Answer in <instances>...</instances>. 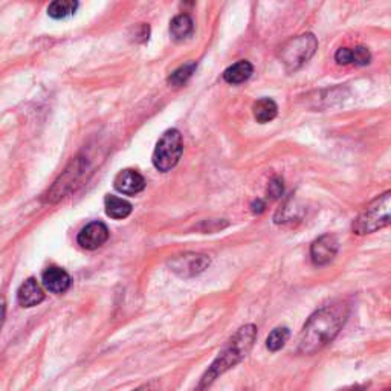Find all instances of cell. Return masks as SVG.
Wrapping results in <instances>:
<instances>
[{
    "label": "cell",
    "mask_w": 391,
    "mask_h": 391,
    "mask_svg": "<svg viewBox=\"0 0 391 391\" xmlns=\"http://www.w3.org/2000/svg\"><path fill=\"white\" fill-rule=\"evenodd\" d=\"M347 318L349 306L344 301H335L318 309L304 324L298 337V351L303 355H313L322 350L337 338Z\"/></svg>",
    "instance_id": "cell-1"
},
{
    "label": "cell",
    "mask_w": 391,
    "mask_h": 391,
    "mask_svg": "<svg viewBox=\"0 0 391 391\" xmlns=\"http://www.w3.org/2000/svg\"><path fill=\"white\" fill-rule=\"evenodd\" d=\"M257 339V327L254 324H246V326L238 329L234 335L226 341V344L218 353L217 358L213 361V364L208 367L205 375L200 379L197 385V391H205L214 384V380L225 375L226 371L234 368L237 364L247 356L254 347Z\"/></svg>",
    "instance_id": "cell-2"
},
{
    "label": "cell",
    "mask_w": 391,
    "mask_h": 391,
    "mask_svg": "<svg viewBox=\"0 0 391 391\" xmlns=\"http://www.w3.org/2000/svg\"><path fill=\"white\" fill-rule=\"evenodd\" d=\"M89 173V164L86 158H75L66 170L55 180L54 185L43 194L42 200L46 204H57L63 197L75 192L80 185H83L86 175Z\"/></svg>",
    "instance_id": "cell-3"
},
{
    "label": "cell",
    "mask_w": 391,
    "mask_h": 391,
    "mask_svg": "<svg viewBox=\"0 0 391 391\" xmlns=\"http://www.w3.org/2000/svg\"><path fill=\"white\" fill-rule=\"evenodd\" d=\"M390 206H391V193L387 192L383 196L375 199L364 211H362L356 221L353 222L351 230L358 235H366L376 233L378 230L388 226L391 222L390 217Z\"/></svg>",
    "instance_id": "cell-4"
},
{
    "label": "cell",
    "mask_w": 391,
    "mask_h": 391,
    "mask_svg": "<svg viewBox=\"0 0 391 391\" xmlns=\"http://www.w3.org/2000/svg\"><path fill=\"white\" fill-rule=\"evenodd\" d=\"M182 135H180L179 130L170 129L158 141L151 161H153L156 170L162 171V173H167V171L177 165L180 156H182Z\"/></svg>",
    "instance_id": "cell-5"
},
{
    "label": "cell",
    "mask_w": 391,
    "mask_h": 391,
    "mask_svg": "<svg viewBox=\"0 0 391 391\" xmlns=\"http://www.w3.org/2000/svg\"><path fill=\"white\" fill-rule=\"evenodd\" d=\"M318 49V42L312 34H303L289 40L281 47L280 59L289 71L300 69Z\"/></svg>",
    "instance_id": "cell-6"
},
{
    "label": "cell",
    "mask_w": 391,
    "mask_h": 391,
    "mask_svg": "<svg viewBox=\"0 0 391 391\" xmlns=\"http://www.w3.org/2000/svg\"><path fill=\"white\" fill-rule=\"evenodd\" d=\"M209 263H211V260H209L208 255L196 252H185L182 255H176L175 259H171L168 262L171 271L180 276H185V279L202 274L208 268Z\"/></svg>",
    "instance_id": "cell-7"
},
{
    "label": "cell",
    "mask_w": 391,
    "mask_h": 391,
    "mask_svg": "<svg viewBox=\"0 0 391 391\" xmlns=\"http://www.w3.org/2000/svg\"><path fill=\"white\" fill-rule=\"evenodd\" d=\"M338 250H339L338 238L335 235L326 234V235H321L312 243L310 257L317 266H326L335 259Z\"/></svg>",
    "instance_id": "cell-8"
},
{
    "label": "cell",
    "mask_w": 391,
    "mask_h": 391,
    "mask_svg": "<svg viewBox=\"0 0 391 391\" xmlns=\"http://www.w3.org/2000/svg\"><path fill=\"white\" fill-rule=\"evenodd\" d=\"M109 238V228L103 222H91L80 231L77 242L83 250L95 251L101 247Z\"/></svg>",
    "instance_id": "cell-9"
},
{
    "label": "cell",
    "mask_w": 391,
    "mask_h": 391,
    "mask_svg": "<svg viewBox=\"0 0 391 391\" xmlns=\"http://www.w3.org/2000/svg\"><path fill=\"white\" fill-rule=\"evenodd\" d=\"M113 187L121 194L135 196L146 188V179L136 170H122L113 180Z\"/></svg>",
    "instance_id": "cell-10"
},
{
    "label": "cell",
    "mask_w": 391,
    "mask_h": 391,
    "mask_svg": "<svg viewBox=\"0 0 391 391\" xmlns=\"http://www.w3.org/2000/svg\"><path fill=\"white\" fill-rule=\"evenodd\" d=\"M71 275L59 266H49L42 275L43 286L52 293H64L71 288Z\"/></svg>",
    "instance_id": "cell-11"
},
{
    "label": "cell",
    "mask_w": 391,
    "mask_h": 391,
    "mask_svg": "<svg viewBox=\"0 0 391 391\" xmlns=\"http://www.w3.org/2000/svg\"><path fill=\"white\" fill-rule=\"evenodd\" d=\"M45 300V292L35 279H28L17 291V301L22 308H34Z\"/></svg>",
    "instance_id": "cell-12"
},
{
    "label": "cell",
    "mask_w": 391,
    "mask_h": 391,
    "mask_svg": "<svg viewBox=\"0 0 391 391\" xmlns=\"http://www.w3.org/2000/svg\"><path fill=\"white\" fill-rule=\"evenodd\" d=\"M254 72L252 64L246 60L237 62L223 72V80L230 84H242L251 78Z\"/></svg>",
    "instance_id": "cell-13"
},
{
    "label": "cell",
    "mask_w": 391,
    "mask_h": 391,
    "mask_svg": "<svg viewBox=\"0 0 391 391\" xmlns=\"http://www.w3.org/2000/svg\"><path fill=\"white\" fill-rule=\"evenodd\" d=\"M194 23L188 14L176 16L170 23V34L176 42H182L193 34Z\"/></svg>",
    "instance_id": "cell-14"
},
{
    "label": "cell",
    "mask_w": 391,
    "mask_h": 391,
    "mask_svg": "<svg viewBox=\"0 0 391 391\" xmlns=\"http://www.w3.org/2000/svg\"><path fill=\"white\" fill-rule=\"evenodd\" d=\"M104 206H106V214L115 221H121L132 214V204L117 196H106L104 199Z\"/></svg>",
    "instance_id": "cell-15"
},
{
    "label": "cell",
    "mask_w": 391,
    "mask_h": 391,
    "mask_svg": "<svg viewBox=\"0 0 391 391\" xmlns=\"http://www.w3.org/2000/svg\"><path fill=\"white\" fill-rule=\"evenodd\" d=\"M252 110H254V118L260 124H266V122L272 121L276 117V113H279V107H276L275 101L271 98L259 100L254 104Z\"/></svg>",
    "instance_id": "cell-16"
},
{
    "label": "cell",
    "mask_w": 391,
    "mask_h": 391,
    "mask_svg": "<svg viewBox=\"0 0 391 391\" xmlns=\"http://www.w3.org/2000/svg\"><path fill=\"white\" fill-rule=\"evenodd\" d=\"M78 8V2H72V0H57V2H52L47 8V14H49L55 21H62V18H66L72 16Z\"/></svg>",
    "instance_id": "cell-17"
},
{
    "label": "cell",
    "mask_w": 391,
    "mask_h": 391,
    "mask_svg": "<svg viewBox=\"0 0 391 391\" xmlns=\"http://www.w3.org/2000/svg\"><path fill=\"white\" fill-rule=\"evenodd\" d=\"M196 68H197V64L194 62H189L187 64H182V66H180V68H177L173 74L170 75L168 84L175 86V88H180V86H184L189 78L193 77Z\"/></svg>",
    "instance_id": "cell-18"
},
{
    "label": "cell",
    "mask_w": 391,
    "mask_h": 391,
    "mask_svg": "<svg viewBox=\"0 0 391 391\" xmlns=\"http://www.w3.org/2000/svg\"><path fill=\"white\" fill-rule=\"evenodd\" d=\"M289 337H291V332L288 327H276L269 333L268 339H266V347H268L271 351H279L284 347Z\"/></svg>",
    "instance_id": "cell-19"
},
{
    "label": "cell",
    "mask_w": 391,
    "mask_h": 391,
    "mask_svg": "<svg viewBox=\"0 0 391 391\" xmlns=\"http://www.w3.org/2000/svg\"><path fill=\"white\" fill-rule=\"evenodd\" d=\"M371 60L370 51L364 46H356L355 49H351V63L356 66H366Z\"/></svg>",
    "instance_id": "cell-20"
},
{
    "label": "cell",
    "mask_w": 391,
    "mask_h": 391,
    "mask_svg": "<svg viewBox=\"0 0 391 391\" xmlns=\"http://www.w3.org/2000/svg\"><path fill=\"white\" fill-rule=\"evenodd\" d=\"M283 179L280 177H274L271 180V184H269V188H268V193L272 199H279L281 194H283Z\"/></svg>",
    "instance_id": "cell-21"
},
{
    "label": "cell",
    "mask_w": 391,
    "mask_h": 391,
    "mask_svg": "<svg viewBox=\"0 0 391 391\" xmlns=\"http://www.w3.org/2000/svg\"><path fill=\"white\" fill-rule=\"evenodd\" d=\"M335 60L338 62V64H351V49H349V47H341L335 54Z\"/></svg>",
    "instance_id": "cell-22"
},
{
    "label": "cell",
    "mask_w": 391,
    "mask_h": 391,
    "mask_svg": "<svg viewBox=\"0 0 391 391\" xmlns=\"http://www.w3.org/2000/svg\"><path fill=\"white\" fill-rule=\"evenodd\" d=\"M133 391H161V383L159 380H150V383L144 384V385H141L138 387L136 390H133Z\"/></svg>",
    "instance_id": "cell-23"
},
{
    "label": "cell",
    "mask_w": 391,
    "mask_h": 391,
    "mask_svg": "<svg viewBox=\"0 0 391 391\" xmlns=\"http://www.w3.org/2000/svg\"><path fill=\"white\" fill-rule=\"evenodd\" d=\"M251 208H252V213H255V214H262V213L264 211V204H263V200H260V199L254 200L252 205H251Z\"/></svg>",
    "instance_id": "cell-24"
},
{
    "label": "cell",
    "mask_w": 391,
    "mask_h": 391,
    "mask_svg": "<svg viewBox=\"0 0 391 391\" xmlns=\"http://www.w3.org/2000/svg\"><path fill=\"white\" fill-rule=\"evenodd\" d=\"M5 315H6V304L4 298H0V329H2L5 322Z\"/></svg>",
    "instance_id": "cell-25"
},
{
    "label": "cell",
    "mask_w": 391,
    "mask_h": 391,
    "mask_svg": "<svg viewBox=\"0 0 391 391\" xmlns=\"http://www.w3.org/2000/svg\"><path fill=\"white\" fill-rule=\"evenodd\" d=\"M385 391H390V388H387V390H385Z\"/></svg>",
    "instance_id": "cell-26"
}]
</instances>
